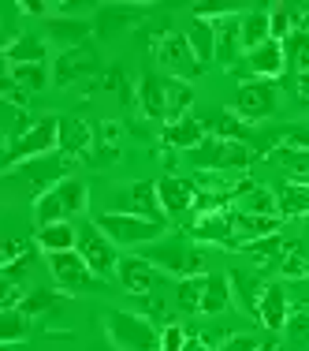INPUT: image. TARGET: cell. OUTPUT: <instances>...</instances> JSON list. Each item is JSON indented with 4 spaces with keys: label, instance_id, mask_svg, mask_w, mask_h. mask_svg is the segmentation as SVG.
I'll use <instances>...</instances> for the list:
<instances>
[{
    "label": "cell",
    "instance_id": "6da1fadb",
    "mask_svg": "<svg viewBox=\"0 0 309 351\" xmlns=\"http://www.w3.org/2000/svg\"><path fill=\"white\" fill-rule=\"evenodd\" d=\"M138 254L179 280L183 277H205V254L198 247H190L183 236H161L157 243H146Z\"/></svg>",
    "mask_w": 309,
    "mask_h": 351
},
{
    "label": "cell",
    "instance_id": "7a4b0ae2",
    "mask_svg": "<svg viewBox=\"0 0 309 351\" xmlns=\"http://www.w3.org/2000/svg\"><path fill=\"white\" fill-rule=\"evenodd\" d=\"M86 210V183L82 180H56L49 191H41L38 202H34V217L38 224H60L71 221L75 213Z\"/></svg>",
    "mask_w": 309,
    "mask_h": 351
},
{
    "label": "cell",
    "instance_id": "3957f363",
    "mask_svg": "<svg viewBox=\"0 0 309 351\" xmlns=\"http://www.w3.org/2000/svg\"><path fill=\"white\" fill-rule=\"evenodd\" d=\"M60 146V116H41L34 120V128L27 131L19 142H12L4 154V169L15 172L23 161H38V157H49Z\"/></svg>",
    "mask_w": 309,
    "mask_h": 351
},
{
    "label": "cell",
    "instance_id": "277c9868",
    "mask_svg": "<svg viewBox=\"0 0 309 351\" xmlns=\"http://www.w3.org/2000/svg\"><path fill=\"white\" fill-rule=\"evenodd\" d=\"M108 340L120 351H161V329L142 314H120L112 311L105 317Z\"/></svg>",
    "mask_w": 309,
    "mask_h": 351
},
{
    "label": "cell",
    "instance_id": "5b68a950",
    "mask_svg": "<svg viewBox=\"0 0 309 351\" xmlns=\"http://www.w3.org/2000/svg\"><path fill=\"white\" fill-rule=\"evenodd\" d=\"M97 228H101L116 247H138V250H142L146 243H157V239H161L164 224L146 221V217H135V213L112 210V213H101V217H97Z\"/></svg>",
    "mask_w": 309,
    "mask_h": 351
},
{
    "label": "cell",
    "instance_id": "8992f818",
    "mask_svg": "<svg viewBox=\"0 0 309 351\" xmlns=\"http://www.w3.org/2000/svg\"><path fill=\"white\" fill-rule=\"evenodd\" d=\"M190 165L205 172H239L250 165V146L246 142H224V138H205L202 146L187 149Z\"/></svg>",
    "mask_w": 309,
    "mask_h": 351
},
{
    "label": "cell",
    "instance_id": "52a82bcc",
    "mask_svg": "<svg viewBox=\"0 0 309 351\" xmlns=\"http://www.w3.org/2000/svg\"><path fill=\"white\" fill-rule=\"evenodd\" d=\"M157 60H161V68L168 71V79H198L205 68L198 64L194 49H190L187 34H175V30H168V34H161V41H157Z\"/></svg>",
    "mask_w": 309,
    "mask_h": 351
},
{
    "label": "cell",
    "instance_id": "ba28073f",
    "mask_svg": "<svg viewBox=\"0 0 309 351\" xmlns=\"http://www.w3.org/2000/svg\"><path fill=\"white\" fill-rule=\"evenodd\" d=\"M276 101H280V94H276V82H242V86L235 90V101H231V108H235V116L242 123H257V120H269V116L276 112Z\"/></svg>",
    "mask_w": 309,
    "mask_h": 351
},
{
    "label": "cell",
    "instance_id": "9c48e42d",
    "mask_svg": "<svg viewBox=\"0 0 309 351\" xmlns=\"http://www.w3.org/2000/svg\"><path fill=\"white\" fill-rule=\"evenodd\" d=\"M79 254L86 258V265L97 277H112V273L120 269V250H116L112 239L97 228V221L79 228Z\"/></svg>",
    "mask_w": 309,
    "mask_h": 351
},
{
    "label": "cell",
    "instance_id": "30bf717a",
    "mask_svg": "<svg viewBox=\"0 0 309 351\" xmlns=\"http://www.w3.org/2000/svg\"><path fill=\"white\" fill-rule=\"evenodd\" d=\"M157 195H161V206H164V217H187V213H198V198H202V191H198L194 180H187V176H161L157 180Z\"/></svg>",
    "mask_w": 309,
    "mask_h": 351
},
{
    "label": "cell",
    "instance_id": "8fae6325",
    "mask_svg": "<svg viewBox=\"0 0 309 351\" xmlns=\"http://www.w3.org/2000/svg\"><path fill=\"white\" fill-rule=\"evenodd\" d=\"M116 277H120L123 291L127 295H157V288L164 284V269H157L153 262H146L142 254H127L120 258V269H116Z\"/></svg>",
    "mask_w": 309,
    "mask_h": 351
},
{
    "label": "cell",
    "instance_id": "7c38bea8",
    "mask_svg": "<svg viewBox=\"0 0 309 351\" xmlns=\"http://www.w3.org/2000/svg\"><path fill=\"white\" fill-rule=\"evenodd\" d=\"M49 273L56 277L64 291H82L97 280V273L86 265V258L79 250H60V254H49Z\"/></svg>",
    "mask_w": 309,
    "mask_h": 351
},
{
    "label": "cell",
    "instance_id": "4fadbf2b",
    "mask_svg": "<svg viewBox=\"0 0 309 351\" xmlns=\"http://www.w3.org/2000/svg\"><path fill=\"white\" fill-rule=\"evenodd\" d=\"M242 60H246V71L254 75V79H265V82L280 79L283 68H287V53H283V41H265V45H257L254 53H246Z\"/></svg>",
    "mask_w": 309,
    "mask_h": 351
},
{
    "label": "cell",
    "instance_id": "5bb4252c",
    "mask_svg": "<svg viewBox=\"0 0 309 351\" xmlns=\"http://www.w3.org/2000/svg\"><path fill=\"white\" fill-rule=\"evenodd\" d=\"M231 236H235L231 247H239V243L246 247V243H257V239L280 236V217H257V213L235 210L231 213Z\"/></svg>",
    "mask_w": 309,
    "mask_h": 351
},
{
    "label": "cell",
    "instance_id": "9a60e30c",
    "mask_svg": "<svg viewBox=\"0 0 309 351\" xmlns=\"http://www.w3.org/2000/svg\"><path fill=\"white\" fill-rule=\"evenodd\" d=\"M213 30H216V60H220L224 68H235V60L242 53V15H235V12L220 15V19L213 23Z\"/></svg>",
    "mask_w": 309,
    "mask_h": 351
},
{
    "label": "cell",
    "instance_id": "2e32d148",
    "mask_svg": "<svg viewBox=\"0 0 309 351\" xmlns=\"http://www.w3.org/2000/svg\"><path fill=\"white\" fill-rule=\"evenodd\" d=\"M228 280H231V295H235V303L246 314L257 317V311H261V295H265V288H269V280H265L261 273H254V269H235V273H228Z\"/></svg>",
    "mask_w": 309,
    "mask_h": 351
},
{
    "label": "cell",
    "instance_id": "e0dca14e",
    "mask_svg": "<svg viewBox=\"0 0 309 351\" xmlns=\"http://www.w3.org/2000/svg\"><path fill=\"white\" fill-rule=\"evenodd\" d=\"M190 239L198 243H235L231 236V213H220V210H202L190 224Z\"/></svg>",
    "mask_w": 309,
    "mask_h": 351
},
{
    "label": "cell",
    "instance_id": "ac0fdd59",
    "mask_svg": "<svg viewBox=\"0 0 309 351\" xmlns=\"http://www.w3.org/2000/svg\"><path fill=\"white\" fill-rule=\"evenodd\" d=\"M257 322H261L265 329H272V332H280L283 325L291 322V291L283 288V284H269V288H265Z\"/></svg>",
    "mask_w": 309,
    "mask_h": 351
},
{
    "label": "cell",
    "instance_id": "d6986e66",
    "mask_svg": "<svg viewBox=\"0 0 309 351\" xmlns=\"http://www.w3.org/2000/svg\"><path fill=\"white\" fill-rule=\"evenodd\" d=\"M97 146V131L82 116H60V149L68 157H82Z\"/></svg>",
    "mask_w": 309,
    "mask_h": 351
},
{
    "label": "cell",
    "instance_id": "ffe728a7",
    "mask_svg": "<svg viewBox=\"0 0 309 351\" xmlns=\"http://www.w3.org/2000/svg\"><path fill=\"white\" fill-rule=\"evenodd\" d=\"M90 75H97V56L94 53H86V49H68V53H60V60H56V82H60V86L82 82V79H90Z\"/></svg>",
    "mask_w": 309,
    "mask_h": 351
},
{
    "label": "cell",
    "instance_id": "44dd1931",
    "mask_svg": "<svg viewBox=\"0 0 309 351\" xmlns=\"http://www.w3.org/2000/svg\"><path fill=\"white\" fill-rule=\"evenodd\" d=\"M120 213H135V217H146V221L164 224V206H161V195H157V183H135L127 191V202H123Z\"/></svg>",
    "mask_w": 309,
    "mask_h": 351
},
{
    "label": "cell",
    "instance_id": "7402d4cb",
    "mask_svg": "<svg viewBox=\"0 0 309 351\" xmlns=\"http://www.w3.org/2000/svg\"><path fill=\"white\" fill-rule=\"evenodd\" d=\"M38 247L49 250V254H60V250H79V228H75L71 221L45 224V228H38Z\"/></svg>",
    "mask_w": 309,
    "mask_h": 351
},
{
    "label": "cell",
    "instance_id": "603a6c76",
    "mask_svg": "<svg viewBox=\"0 0 309 351\" xmlns=\"http://www.w3.org/2000/svg\"><path fill=\"white\" fill-rule=\"evenodd\" d=\"M138 101H142V112L153 116V120H164V116H168V94H164L161 75H142Z\"/></svg>",
    "mask_w": 309,
    "mask_h": 351
},
{
    "label": "cell",
    "instance_id": "cb8c5ba5",
    "mask_svg": "<svg viewBox=\"0 0 309 351\" xmlns=\"http://www.w3.org/2000/svg\"><path fill=\"white\" fill-rule=\"evenodd\" d=\"M164 142L175 146V149H194V146L205 142V123L194 120V116H183V120H175V123L164 128Z\"/></svg>",
    "mask_w": 309,
    "mask_h": 351
},
{
    "label": "cell",
    "instance_id": "d4e9b609",
    "mask_svg": "<svg viewBox=\"0 0 309 351\" xmlns=\"http://www.w3.org/2000/svg\"><path fill=\"white\" fill-rule=\"evenodd\" d=\"M231 280L224 277V273H209L205 277V291H202V314H224L231 306Z\"/></svg>",
    "mask_w": 309,
    "mask_h": 351
},
{
    "label": "cell",
    "instance_id": "484cf974",
    "mask_svg": "<svg viewBox=\"0 0 309 351\" xmlns=\"http://www.w3.org/2000/svg\"><path fill=\"white\" fill-rule=\"evenodd\" d=\"M187 41H190V49H194V56H198L202 68H209V64L216 60V30H213V23L194 19L187 27Z\"/></svg>",
    "mask_w": 309,
    "mask_h": 351
},
{
    "label": "cell",
    "instance_id": "4316f807",
    "mask_svg": "<svg viewBox=\"0 0 309 351\" xmlns=\"http://www.w3.org/2000/svg\"><path fill=\"white\" fill-rule=\"evenodd\" d=\"M205 123V131H209V138H224V142H250V128L239 120L235 112H216V116H209Z\"/></svg>",
    "mask_w": 309,
    "mask_h": 351
},
{
    "label": "cell",
    "instance_id": "83f0119b",
    "mask_svg": "<svg viewBox=\"0 0 309 351\" xmlns=\"http://www.w3.org/2000/svg\"><path fill=\"white\" fill-rule=\"evenodd\" d=\"M272 161L291 176V183H306L309 187V149H291V146H276Z\"/></svg>",
    "mask_w": 309,
    "mask_h": 351
},
{
    "label": "cell",
    "instance_id": "f1b7e54d",
    "mask_svg": "<svg viewBox=\"0 0 309 351\" xmlns=\"http://www.w3.org/2000/svg\"><path fill=\"white\" fill-rule=\"evenodd\" d=\"M272 41V23H269V12H250L242 15V53H254L257 45Z\"/></svg>",
    "mask_w": 309,
    "mask_h": 351
},
{
    "label": "cell",
    "instance_id": "f546056e",
    "mask_svg": "<svg viewBox=\"0 0 309 351\" xmlns=\"http://www.w3.org/2000/svg\"><path fill=\"white\" fill-rule=\"evenodd\" d=\"M4 56H8V64H41L45 60V41L38 34H19L15 41H8Z\"/></svg>",
    "mask_w": 309,
    "mask_h": 351
},
{
    "label": "cell",
    "instance_id": "4dcf8cb0",
    "mask_svg": "<svg viewBox=\"0 0 309 351\" xmlns=\"http://www.w3.org/2000/svg\"><path fill=\"white\" fill-rule=\"evenodd\" d=\"M49 34L68 53V49H82V38L90 34V27L82 19H49Z\"/></svg>",
    "mask_w": 309,
    "mask_h": 351
},
{
    "label": "cell",
    "instance_id": "1f68e13d",
    "mask_svg": "<svg viewBox=\"0 0 309 351\" xmlns=\"http://www.w3.org/2000/svg\"><path fill=\"white\" fill-rule=\"evenodd\" d=\"M164 94H168V116H164V120H168V123L183 120V116H187V108H190V101H194V90H190V82H183V79H164Z\"/></svg>",
    "mask_w": 309,
    "mask_h": 351
},
{
    "label": "cell",
    "instance_id": "d6a6232c",
    "mask_svg": "<svg viewBox=\"0 0 309 351\" xmlns=\"http://www.w3.org/2000/svg\"><path fill=\"white\" fill-rule=\"evenodd\" d=\"M239 210L242 213H257V217H280V202L269 187H250L246 195L239 198Z\"/></svg>",
    "mask_w": 309,
    "mask_h": 351
},
{
    "label": "cell",
    "instance_id": "836d02e7",
    "mask_svg": "<svg viewBox=\"0 0 309 351\" xmlns=\"http://www.w3.org/2000/svg\"><path fill=\"white\" fill-rule=\"evenodd\" d=\"M209 277V273H205ZM205 277H183L175 288V303L183 314H202V291H205Z\"/></svg>",
    "mask_w": 309,
    "mask_h": 351
},
{
    "label": "cell",
    "instance_id": "e575fe53",
    "mask_svg": "<svg viewBox=\"0 0 309 351\" xmlns=\"http://www.w3.org/2000/svg\"><path fill=\"white\" fill-rule=\"evenodd\" d=\"M8 82H15L19 90H45L49 86L45 64H12L8 68Z\"/></svg>",
    "mask_w": 309,
    "mask_h": 351
},
{
    "label": "cell",
    "instance_id": "d590c367",
    "mask_svg": "<svg viewBox=\"0 0 309 351\" xmlns=\"http://www.w3.org/2000/svg\"><path fill=\"white\" fill-rule=\"evenodd\" d=\"M280 213L283 217H309V187L306 183H287L280 191Z\"/></svg>",
    "mask_w": 309,
    "mask_h": 351
},
{
    "label": "cell",
    "instance_id": "8d00e7d4",
    "mask_svg": "<svg viewBox=\"0 0 309 351\" xmlns=\"http://www.w3.org/2000/svg\"><path fill=\"white\" fill-rule=\"evenodd\" d=\"M269 23H272V41H287L298 30V8L276 4L272 12H269Z\"/></svg>",
    "mask_w": 309,
    "mask_h": 351
},
{
    "label": "cell",
    "instance_id": "74e56055",
    "mask_svg": "<svg viewBox=\"0 0 309 351\" xmlns=\"http://www.w3.org/2000/svg\"><path fill=\"white\" fill-rule=\"evenodd\" d=\"M27 329H30V325H27V314H23L19 306L0 314V344H4V348L19 344V340L27 337Z\"/></svg>",
    "mask_w": 309,
    "mask_h": 351
},
{
    "label": "cell",
    "instance_id": "f35d334b",
    "mask_svg": "<svg viewBox=\"0 0 309 351\" xmlns=\"http://www.w3.org/2000/svg\"><path fill=\"white\" fill-rule=\"evenodd\" d=\"M283 53H287V60L295 64L298 75L309 71V30H295V34L283 41Z\"/></svg>",
    "mask_w": 309,
    "mask_h": 351
},
{
    "label": "cell",
    "instance_id": "ab89813d",
    "mask_svg": "<svg viewBox=\"0 0 309 351\" xmlns=\"http://www.w3.org/2000/svg\"><path fill=\"white\" fill-rule=\"evenodd\" d=\"M246 250L257 258V265H272V262H283V239L280 236H269V239H257V243H246Z\"/></svg>",
    "mask_w": 309,
    "mask_h": 351
},
{
    "label": "cell",
    "instance_id": "60d3db41",
    "mask_svg": "<svg viewBox=\"0 0 309 351\" xmlns=\"http://www.w3.org/2000/svg\"><path fill=\"white\" fill-rule=\"evenodd\" d=\"M56 306V295L53 291H27V295H23V303H19V311L27 314V317H38V314H45V311H53Z\"/></svg>",
    "mask_w": 309,
    "mask_h": 351
},
{
    "label": "cell",
    "instance_id": "b9f144b4",
    "mask_svg": "<svg viewBox=\"0 0 309 351\" xmlns=\"http://www.w3.org/2000/svg\"><path fill=\"white\" fill-rule=\"evenodd\" d=\"M280 273H283V277H291V280H306L309 277V258L298 254V250H291V254L280 262Z\"/></svg>",
    "mask_w": 309,
    "mask_h": 351
},
{
    "label": "cell",
    "instance_id": "7bdbcfd3",
    "mask_svg": "<svg viewBox=\"0 0 309 351\" xmlns=\"http://www.w3.org/2000/svg\"><path fill=\"white\" fill-rule=\"evenodd\" d=\"M187 332H183V325H175V322H168L161 329V351H187Z\"/></svg>",
    "mask_w": 309,
    "mask_h": 351
},
{
    "label": "cell",
    "instance_id": "ee69618b",
    "mask_svg": "<svg viewBox=\"0 0 309 351\" xmlns=\"http://www.w3.org/2000/svg\"><path fill=\"white\" fill-rule=\"evenodd\" d=\"M261 348H265V344L254 337V332H235V337H228L216 351H261Z\"/></svg>",
    "mask_w": 309,
    "mask_h": 351
},
{
    "label": "cell",
    "instance_id": "f6af8a7d",
    "mask_svg": "<svg viewBox=\"0 0 309 351\" xmlns=\"http://www.w3.org/2000/svg\"><path fill=\"white\" fill-rule=\"evenodd\" d=\"M280 146L309 149V123H302V128H283V131H280Z\"/></svg>",
    "mask_w": 309,
    "mask_h": 351
},
{
    "label": "cell",
    "instance_id": "bcb514c9",
    "mask_svg": "<svg viewBox=\"0 0 309 351\" xmlns=\"http://www.w3.org/2000/svg\"><path fill=\"white\" fill-rule=\"evenodd\" d=\"M97 142H101L108 154H116V146H120V123H116V120H105L101 128H97Z\"/></svg>",
    "mask_w": 309,
    "mask_h": 351
},
{
    "label": "cell",
    "instance_id": "7dc6e473",
    "mask_svg": "<svg viewBox=\"0 0 309 351\" xmlns=\"http://www.w3.org/2000/svg\"><path fill=\"white\" fill-rule=\"evenodd\" d=\"M291 306L295 311H309V277L298 284V295H291Z\"/></svg>",
    "mask_w": 309,
    "mask_h": 351
},
{
    "label": "cell",
    "instance_id": "c3c4849f",
    "mask_svg": "<svg viewBox=\"0 0 309 351\" xmlns=\"http://www.w3.org/2000/svg\"><path fill=\"white\" fill-rule=\"evenodd\" d=\"M295 90H298V97H302V101H309V71H302L295 79Z\"/></svg>",
    "mask_w": 309,
    "mask_h": 351
},
{
    "label": "cell",
    "instance_id": "681fc988",
    "mask_svg": "<svg viewBox=\"0 0 309 351\" xmlns=\"http://www.w3.org/2000/svg\"><path fill=\"white\" fill-rule=\"evenodd\" d=\"M187 351H209V348L202 344V340H187Z\"/></svg>",
    "mask_w": 309,
    "mask_h": 351
},
{
    "label": "cell",
    "instance_id": "f907efd6",
    "mask_svg": "<svg viewBox=\"0 0 309 351\" xmlns=\"http://www.w3.org/2000/svg\"><path fill=\"white\" fill-rule=\"evenodd\" d=\"M261 351H276V348H272V344H265V348H261Z\"/></svg>",
    "mask_w": 309,
    "mask_h": 351
}]
</instances>
